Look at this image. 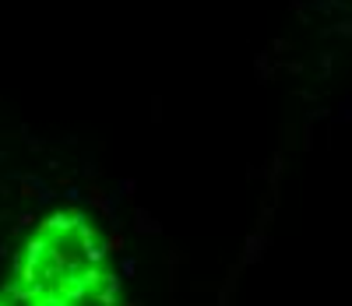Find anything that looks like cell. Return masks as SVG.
Returning <instances> with one entry per match:
<instances>
[{
    "label": "cell",
    "instance_id": "6da1fadb",
    "mask_svg": "<svg viewBox=\"0 0 352 306\" xmlns=\"http://www.w3.org/2000/svg\"><path fill=\"white\" fill-rule=\"evenodd\" d=\"M0 306H127L106 229L81 208L46 215L0 285Z\"/></svg>",
    "mask_w": 352,
    "mask_h": 306
}]
</instances>
